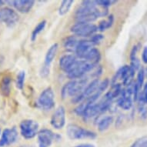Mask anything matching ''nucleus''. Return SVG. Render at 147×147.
<instances>
[{
  "label": "nucleus",
  "instance_id": "1",
  "mask_svg": "<svg viewBox=\"0 0 147 147\" xmlns=\"http://www.w3.org/2000/svg\"><path fill=\"white\" fill-rule=\"evenodd\" d=\"M108 14V9L99 5L97 1H83L76 11L77 22L92 23L99 18Z\"/></svg>",
  "mask_w": 147,
  "mask_h": 147
},
{
  "label": "nucleus",
  "instance_id": "2",
  "mask_svg": "<svg viewBox=\"0 0 147 147\" xmlns=\"http://www.w3.org/2000/svg\"><path fill=\"white\" fill-rule=\"evenodd\" d=\"M87 86V80L86 79L71 80L64 85L62 89L61 95L63 99L67 96L75 97L82 93Z\"/></svg>",
  "mask_w": 147,
  "mask_h": 147
},
{
  "label": "nucleus",
  "instance_id": "3",
  "mask_svg": "<svg viewBox=\"0 0 147 147\" xmlns=\"http://www.w3.org/2000/svg\"><path fill=\"white\" fill-rule=\"evenodd\" d=\"M66 134L71 140H93L96 138V133L86 129L76 124H69L66 128Z\"/></svg>",
  "mask_w": 147,
  "mask_h": 147
},
{
  "label": "nucleus",
  "instance_id": "4",
  "mask_svg": "<svg viewBox=\"0 0 147 147\" xmlns=\"http://www.w3.org/2000/svg\"><path fill=\"white\" fill-rule=\"evenodd\" d=\"M94 65L83 59L77 60L73 66L70 69L69 71L66 72V74L68 77L72 80H80L82 79V76L86 75L87 72H90L94 68Z\"/></svg>",
  "mask_w": 147,
  "mask_h": 147
},
{
  "label": "nucleus",
  "instance_id": "5",
  "mask_svg": "<svg viewBox=\"0 0 147 147\" xmlns=\"http://www.w3.org/2000/svg\"><path fill=\"white\" fill-rule=\"evenodd\" d=\"M55 94L53 89L48 87L42 92L38 97L37 105L45 111H49L55 107Z\"/></svg>",
  "mask_w": 147,
  "mask_h": 147
},
{
  "label": "nucleus",
  "instance_id": "6",
  "mask_svg": "<svg viewBox=\"0 0 147 147\" xmlns=\"http://www.w3.org/2000/svg\"><path fill=\"white\" fill-rule=\"evenodd\" d=\"M96 31H98V26L92 23L76 22L71 27V32L78 37L92 36Z\"/></svg>",
  "mask_w": 147,
  "mask_h": 147
},
{
  "label": "nucleus",
  "instance_id": "7",
  "mask_svg": "<svg viewBox=\"0 0 147 147\" xmlns=\"http://www.w3.org/2000/svg\"><path fill=\"white\" fill-rule=\"evenodd\" d=\"M39 128V123L32 119H25L21 122L20 125L21 135L26 140L32 139L38 135Z\"/></svg>",
  "mask_w": 147,
  "mask_h": 147
},
{
  "label": "nucleus",
  "instance_id": "8",
  "mask_svg": "<svg viewBox=\"0 0 147 147\" xmlns=\"http://www.w3.org/2000/svg\"><path fill=\"white\" fill-rule=\"evenodd\" d=\"M20 20V16L15 10L8 7L0 9V22L8 27L15 26Z\"/></svg>",
  "mask_w": 147,
  "mask_h": 147
},
{
  "label": "nucleus",
  "instance_id": "9",
  "mask_svg": "<svg viewBox=\"0 0 147 147\" xmlns=\"http://www.w3.org/2000/svg\"><path fill=\"white\" fill-rule=\"evenodd\" d=\"M133 86L131 84L123 89L118 99V106L124 110H129L132 108L133 102Z\"/></svg>",
  "mask_w": 147,
  "mask_h": 147
},
{
  "label": "nucleus",
  "instance_id": "10",
  "mask_svg": "<svg viewBox=\"0 0 147 147\" xmlns=\"http://www.w3.org/2000/svg\"><path fill=\"white\" fill-rule=\"evenodd\" d=\"M59 138V136L52 132L50 129H43L39 131L37 135L38 146L39 147H50L53 141L56 140H58Z\"/></svg>",
  "mask_w": 147,
  "mask_h": 147
},
{
  "label": "nucleus",
  "instance_id": "11",
  "mask_svg": "<svg viewBox=\"0 0 147 147\" xmlns=\"http://www.w3.org/2000/svg\"><path fill=\"white\" fill-rule=\"evenodd\" d=\"M51 125L56 129H61L65 125V109L63 106H59L51 117Z\"/></svg>",
  "mask_w": 147,
  "mask_h": 147
},
{
  "label": "nucleus",
  "instance_id": "12",
  "mask_svg": "<svg viewBox=\"0 0 147 147\" xmlns=\"http://www.w3.org/2000/svg\"><path fill=\"white\" fill-rule=\"evenodd\" d=\"M18 138V132L16 128L5 129L2 133L0 138V147H4L13 144Z\"/></svg>",
  "mask_w": 147,
  "mask_h": 147
},
{
  "label": "nucleus",
  "instance_id": "13",
  "mask_svg": "<svg viewBox=\"0 0 147 147\" xmlns=\"http://www.w3.org/2000/svg\"><path fill=\"white\" fill-rule=\"evenodd\" d=\"M6 3L11 4L18 12L21 13H28L32 9L35 1L32 0H15V1H6Z\"/></svg>",
  "mask_w": 147,
  "mask_h": 147
},
{
  "label": "nucleus",
  "instance_id": "14",
  "mask_svg": "<svg viewBox=\"0 0 147 147\" xmlns=\"http://www.w3.org/2000/svg\"><path fill=\"white\" fill-rule=\"evenodd\" d=\"M93 46L94 45L92 43L90 40H86V39L80 40L75 50L76 56H77L78 58L83 59L89 50L93 48Z\"/></svg>",
  "mask_w": 147,
  "mask_h": 147
},
{
  "label": "nucleus",
  "instance_id": "15",
  "mask_svg": "<svg viewBox=\"0 0 147 147\" xmlns=\"http://www.w3.org/2000/svg\"><path fill=\"white\" fill-rule=\"evenodd\" d=\"M76 61V57L73 55H64L59 59V65L63 71L68 72Z\"/></svg>",
  "mask_w": 147,
  "mask_h": 147
},
{
  "label": "nucleus",
  "instance_id": "16",
  "mask_svg": "<svg viewBox=\"0 0 147 147\" xmlns=\"http://www.w3.org/2000/svg\"><path fill=\"white\" fill-rule=\"evenodd\" d=\"M59 46L57 43L53 44L52 46L49 48V49L46 52V56H45V62H44L43 65L46 67L50 68L51 63H53V59H55L56 56V53L58 51Z\"/></svg>",
  "mask_w": 147,
  "mask_h": 147
},
{
  "label": "nucleus",
  "instance_id": "17",
  "mask_svg": "<svg viewBox=\"0 0 147 147\" xmlns=\"http://www.w3.org/2000/svg\"><path fill=\"white\" fill-rule=\"evenodd\" d=\"M12 86V77L9 76H5L3 78L0 83V92L3 96L7 97L11 92Z\"/></svg>",
  "mask_w": 147,
  "mask_h": 147
},
{
  "label": "nucleus",
  "instance_id": "18",
  "mask_svg": "<svg viewBox=\"0 0 147 147\" xmlns=\"http://www.w3.org/2000/svg\"><path fill=\"white\" fill-rule=\"evenodd\" d=\"M100 59H101L100 52L97 49L92 48L89 50V53H87L86 56L83 59V60H86L88 63L96 65L100 61Z\"/></svg>",
  "mask_w": 147,
  "mask_h": 147
},
{
  "label": "nucleus",
  "instance_id": "19",
  "mask_svg": "<svg viewBox=\"0 0 147 147\" xmlns=\"http://www.w3.org/2000/svg\"><path fill=\"white\" fill-rule=\"evenodd\" d=\"M123 91L122 89V86L119 83H116L115 85L112 86L111 89L105 95L104 98L109 101H113L114 99H116L117 97L120 96L121 92Z\"/></svg>",
  "mask_w": 147,
  "mask_h": 147
},
{
  "label": "nucleus",
  "instance_id": "20",
  "mask_svg": "<svg viewBox=\"0 0 147 147\" xmlns=\"http://www.w3.org/2000/svg\"><path fill=\"white\" fill-rule=\"evenodd\" d=\"M76 37L77 36H72L66 38V39L64 41V44H63L66 50L75 53L76 49L77 47L78 43L80 42V40H78Z\"/></svg>",
  "mask_w": 147,
  "mask_h": 147
},
{
  "label": "nucleus",
  "instance_id": "21",
  "mask_svg": "<svg viewBox=\"0 0 147 147\" xmlns=\"http://www.w3.org/2000/svg\"><path fill=\"white\" fill-rule=\"evenodd\" d=\"M74 3V1L72 0H64L61 3L59 8L58 12L59 16H65L69 12L70 9L72 7V4Z\"/></svg>",
  "mask_w": 147,
  "mask_h": 147
},
{
  "label": "nucleus",
  "instance_id": "22",
  "mask_svg": "<svg viewBox=\"0 0 147 147\" xmlns=\"http://www.w3.org/2000/svg\"><path fill=\"white\" fill-rule=\"evenodd\" d=\"M113 122V119L112 116H106L99 121L98 123V129L100 132H104L107 130L109 127L111 125V124Z\"/></svg>",
  "mask_w": 147,
  "mask_h": 147
},
{
  "label": "nucleus",
  "instance_id": "23",
  "mask_svg": "<svg viewBox=\"0 0 147 147\" xmlns=\"http://www.w3.org/2000/svg\"><path fill=\"white\" fill-rule=\"evenodd\" d=\"M114 22V17L113 15L109 16L108 17V19L106 20H102V22H99V26H98V30L100 32H103L106 29H109L110 27H112Z\"/></svg>",
  "mask_w": 147,
  "mask_h": 147
},
{
  "label": "nucleus",
  "instance_id": "24",
  "mask_svg": "<svg viewBox=\"0 0 147 147\" xmlns=\"http://www.w3.org/2000/svg\"><path fill=\"white\" fill-rule=\"evenodd\" d=\"M46 26V20H42L40 22L38 23V25L35 27V29H33V31L32 32L31 36V40L32 42H34L37 38V36L39 35L41 32H42L45 29V27Z\"/></svg>",
  "mask_w": 147,
  "mask_h": 147
},
{
  "label": "nucleus",
  "instance_id": "25",
  "mask_svg": "<svg viewBox=\"0 0 147 147\" xmlns=\"http://www.w3.org/2000/svg\"><path fill=\"white\" fill-rule=\"evenodd\" d=\"M25 79H26V72L25 71H20L16 76V85L17 89H22L24 87Z\"/></svg>",
  "mask_w": 147,
  "mask_h": 147
},
{
  "label": "nucleus",
  "instance_id": "26",
  "mask_svg": "<svg viewBox=\"0 0 147 147\" xmlns=\"http://www.w3.org/2000/svg\"><path fill=\"white\" fill-rule=\"evenodd\" d=\"M144 80H145V70L143 68H140V69L139 70V72H138V74H137V80H136V84L137 85V86L140 88V90H141V89L143 87Z\"/></svg>",
  "mask_w": 147,
  "mask_h": 147
},
{
  "label": "nucleus",
  "instance_id": "27",
  "mask_svg": "<svg viewBox=\"0 0 147 147\" xmlns=\"http://www.w3.org/2000/svg\"><path fill=\"white\" fill-rule=\"evenodd\" d=\"M130 147H147V136L137 140Z\"/></svg>",
  "mask_w": 147,
  "mask_h": 147
},
{
  "label": "nucleus",
  "instance_id": "28",
  "mask_svg": "<svg viewBox=\"0 0 147 147\" xmlns=\"http://www.w3.org/2000/svg\"><path fill=\"white\" fill-rule=\"evenodd\" d=\"M104 36L102 35V34H96V35H93V36H92L91 39H89L90 41L92 42V43L93 44V45H97V44H99L100 42L103 39Z\"/></svg>",
  "mask_w": 147,
  "mask_h": 147
},
{
  "label": "nucleus",
  "instance_id": "29",
  "mask_svg": "<svg viewBox=\"0 0 147 147\" xmlns=\"http://www.w3.org/2000/svg\"><path fill=\"white\" fill-rule=\"evenodd\" d=\"M97 3H99V5L108 9V7L117 3V1H113V0H98Z\"/></svg>",
  "mask_w": 147,
  "mask_h": 147
},
{
  "label": "nucleus",
  "instance_id": "30",
  "mask_svg": "<svg viewBox=\"0 0 147 147\" xmlns=\"http://www.w3.org/2000/svg\"><path fill=\"white\" fill-rule=\"evenodd\" d=\"M49 70H50V68L46 67L45 65H42L40 69V76L42 77H47L49 74Z\"/></svg>",
  "mask_w": 147,
  "mask_h": 147
},
{
  "label": "nucleus",
  "instance_id": "31",
  "mask_svg": "<svg viewBox=\"0 0 147 147\" xmlns=\"http://www.w3.org/2000/svg\"><path fill=\"white\" fill-rule=\"evenodd\" d=\"M138 50H139V46H133V49L131 51L130 53V59L131 60H133V59H136V53H137Z\"/></svg>",
  "mask_w": 147,
  "mask_h": 147
},
{
  "label": "nucleus",
  "instance_id": "32",
  "mask_svg": "<svg viewBox=\"0 0 147 147\" xmlns=\"http://www.w3.org/2000/svg\"><path fill=\"white\" fill-rule=\"evenodd\" d=\"M142 60L146 64H147V46H145L143 48L142 53Z\"/></svg>",
  "mask_w": 147,
  "mask_h": 147
},
{
  "label": "nucleus",
  "instance_id": "33",
  "mask_svg": "<svg viewBox=\"0 0 147 147\" xmlns=\"http://www.w3.org/2000/svg\"><path fill=\"white\" fill-rule=\"evenodd\" d=\"M74 147H95V146L93 144H90V143H83V144L77 145Z\"/></svg>",
  "mask_w": 147,
  "mask_h": 147
},
{
  "label": "nucleus",
  "instance_id": "34",
  "mask_svg": "<svg viewBox=\"0 0 147 147\" xmlns=\"http://www.w3.org/2000/svg\"><path fill=\"white\" fill-rule=\"evenodd\" d=\"M4 61H5V57L3 56V55H2V54L0 53V67L3 65Z\"/></svg>",
  "mask_w": 147,
  "mask_h": 147
},
{
  "label": "nucleus",
  "instance_id": "35",
  "mask_svg": "<svg viewBox=\"0 0 147 147\" xmlns=\"http://www.w3.org/2000/svg\"><path fill=\"white\" fill-rule=\"evenodd\" d=\"M6 3V1H0V6H2V5H4V3Z\"/></svg>",
  "mask_w": 147,
  "mask_h": 147
},
{
  "label": "nucleus",
  "instance_id": "36",
  "mask_svg": "<svg viewBox=\"0 0 147 147\" xmlns=\"http://www.w3.org/2000/svg\"><path fill=\"white\" fill-rule=\"evenodd\" d=\"M20 147H34L32 146H29V145H25V146H21Z\"/></svg>",
  "mask_w": 147,
  "mask_h": 147
},
{
  "label": "nucleus",
  "instance_id": "37",
  "mask_svg": "<svg viewBox=\"0 0 147 147\" xmlns=\"http://www.w3.org/2000/svg\"><path fill=\"white\" fill-rule=\"evenodd\" d=\"M0 134H1V130H0Z\"/></svg>",
  "mask_w": 147,
  "mask_h": 147
}]
</instances>
